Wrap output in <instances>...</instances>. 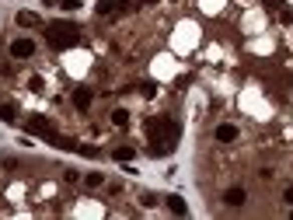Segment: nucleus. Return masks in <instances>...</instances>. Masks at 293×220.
Returning a JSON list of instances; mask_svg holds the SVG:
<instances>
[{
	"mask_svg": "<svg viewBox=\"0 0 293 220\" xmlns=\"http://www.w3.org/2000/svg\"><path fill=\"white\" fill-rule=\"evenodd\" d=\"M146 133H150V150L154 154H171L175 144H178V123H171V119H154V123H146Z\"/></svg>",
	"mask_w": 293,
	"mask_h": 220,
	"instance_id": "nucleus-1",
	"label": "nucleus"
},
{
	"mask_svg": "<svg viewBox=\"0 0 293 220\" xmlns=\"http://www.w3.org/2000/svg\"><path fill=\"white\" fill-rule=\"evenodd\" d=\"M46 42L53 49H70V46L80 42V32H77V25H70V21H53L46 28Z\"/></svg>",
	"mask_w": 293,
	"mask_h": 220,
	"instance_id": "nucleus-2",
	"label": "nucleus"
},
{
	"mask_svg": "<svg viewBox=\"0 0 293 220\" xmlns=\"http://www.w3.org/2000/svg\"><path fill=\"white\" fill-rule=\"evenodd\" d=\"M25 130H28V133H35V137H46V140L53 137V123H49L46 116H32V119L25 123Z\"/></svg>",
	"mask_w": 293,
	"mask_h": 220,
	"instance_id": "nucleus-3",
	"label": "nucleus"
},
{
	"mask_svg": "<svg viewBox=\"0 0 293 220\" xmlns=\"http://www.w3.org/2000/svg\"><path fill=\"white\" fill-rule=\"evenodd\" d=\"M32 53H35V42H32V39H14V42H11V56H14V60H28Z\"/></svg>",
	"mask_w": 293,
	"mask_h": 220,
	"instance_id": "nucleus-4",
	"label": "nucleus"
},
{
	"mask_svg": "<svg viewBox=\"0 0 293 220\" xmlns=\"http://www.w3.org/2000/svg\"><path fill=\"white\" fill-rule=\"evenodd\" d=\"M244 199H248V192H244L241 185H230V189L223 192V203H227V206H244Z\"/></svg>",
	"mask_w": 293,
	"mask_h": 220,
	"instance_id": "nucleus-5",
	"label": "nucleus"
},
{
	"mask_svg": "<svg viewBox=\"0 0 293 220\" xmlns=\"http://www.w3.org/2000/svg\"><path fill=\"white\" fill-rule=\"evenodd\" d=\"M217 140H220V144H234V140H237V126L220 123V126H217Z\"/></svg>",
	"mask_w": 293,
	"mask_h": 220,
	"instance_id": "nucleus-6",
	"label": "nucleus"
},
{
	"mask_svg": "<svg viewBox=\"0 0 293 220\" xmlns=\"http://www.w3.org/2000/svg\"><path fill=\"white\" fill-rule=\"evenodd\" d=\"M18 25H21V28H39L42 18H39L35 11H18Z\"/></svg>",
	"mask_w": 293,
	"mask_h": 220,
	"instance_id": "nucleus-7",
	"label": "nucleus"
},
{
	"mask_svg": "<svg viewBox=\"0 0 293 220\" xmlns=\"http://www.w3.org/2000/svg\"><path fill=\"white\" fill-rule=\"evenodd\" d=\"M91 101H94V94H91L87 87H77V91H73V105H77L80 112H84V108H91Z\"/></svg>",
	"mask_w": 293,
	"mask_h": 220,
	"instance_id": "nucleus-8",
	"label": "nucleus"
},
{
	"mask_svg": "<svg viewBox=\"0 0 293 220\" xmlns=\"http://www.w3.org/2000/svg\"><path fill=\"white\" fill-rule=\"evenodd\" d=\"M168 210H171L175 217H185V213H189V203H185L182 196H168Z\"/></svg>",
	"mask_w": 293,
	"mask_h": 220,
	"instance_id": "nucleus-9",
	"label": "nucleus"
},
{
	"mask_svg": "<svg viewBox=\"0 0 293 220\" xmlns=\"http://www.w3.org/2000/svg\"><path fill=\"white\" fill-rule=\"evenodd\" d=\"M112 157H115V161H133V157H136V150H133V147H115V150H112Z\"/></svg>",
	"mask_w": 293,
	"mask_h": 220,
	"instance_id": "nucleus-10",
	"label": "nucleus"
},
{
	"mask_svg": "<svg viewBox=\"0 0 293 220\" xmlns=\"http://www.w3.org/2000/svg\"><path fill=\"white\" fill-rule=\"evenodd\" d=\"M84 185H87V189H101V185H105V175H101V171H91V175L84 178Z\"/></svg>",
	"mask_w": 293,
	"mask_h": 220,
	"instance_id": "nucleus-11",
	"label": "nucleus"
},
{
	"mask_svg": "<svg viewBox=\"0 0 293 220\" xmlns=\"http://www.w3.org/2000/svg\"><path fill=\"white\" fill-rule=\"evenodd\" d=\"M0 119L4 123H18V108L14 105H0Z\"/></svg>",
	"mask_w": 293,
	"mask_h": 220,
	"instance_id": "nucleus-12",
	"label": "nucleus"
},
{
	"mask_svg": "<svg viewBox=\"0 0 293 220\" xmlns=\"http://www.w3.org/2000/svg\"><path fill=\"white\" fill-rule=\"evenodd\" d=\"M112 123H115V126H129V112H126V108H115V112H112Z\"/></svg>",
	"mask_w": 293,
	"mask_h": 220,
	"instance_id": "nucleus-13",
	"label": "nucleus"
},
{
	"mask_svg": "<svg viewBox=\"0 0 293 220\" xmlns=\"http://www.w3.org/2000/svg\"><path fill=\"white\" fill-rule=\"evenodd\" d=\"M94 11H98V18H101V14H112V11H115V0H101Z\"/></svg>",
	"mask_w": 293,
	"mask_h": 220,
	"instance_id": "nucleus-14",
	"label": "nucleus"
},
{
	"mask_svg": "<svg viewBox=\"0 0 293 220\" xmlns=\"http://www.w3.org/2000/svg\"><path fill=\"white\" fill-rule=\"evenodd\" d=\"M283 199H286V203H290V206H293V185H290V189H286V192H283Z\"/></svg>",
	"mask_w": 293,
	"mask_h": 220,
	"instance_id": "nucleus-15",
	"label": "nucleus"
},
{
	"mask_svg": "<svg viewBox=\"0 0 293 220\" xmlns=\"http://www.w3.org/2000/svg\"><path fill=\"white\" fill-rule=\"evenodd\" d=\"M150 4H154V0H150Z\"/></svg>",
	"mask_w": 293,
	"mask_h": 220,
	"instance_id": "nucleus-16",
	"label": "nucleus"
},
{
	"mask_svg": "<svg viewBox=\"0 0 293 220\" xmlns=\"http://www.w3.org/2000/svg\"><path fill=\"white\" fill-rule=\"evenodd\" d=\"M290 217H293V213H290Z\"/></svg>",
	"mask_w": 293,
	"mask_h": 220,
	"instance_id": "nucleus-17",
	"label": "nucleus"
}]
</instances>
